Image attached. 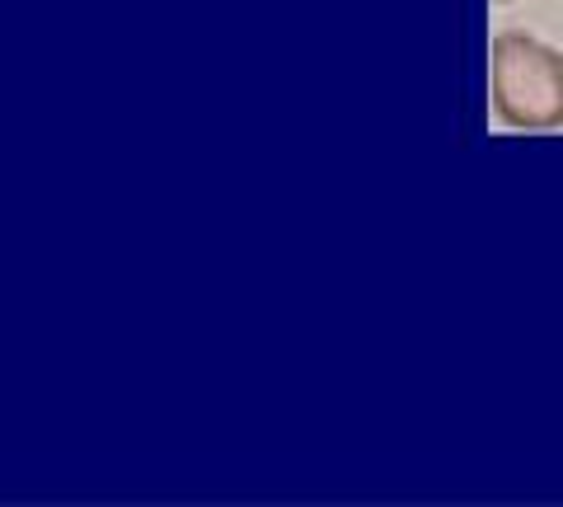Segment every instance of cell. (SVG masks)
I'll return each mask as SVG.
<instances>
[{
    "instance_id": "cell-1",
    "label": "cell",
    "mask_w": 563,
    "mask_h": 507,
    "mask_svg": "<svg viewBox=\"0 0 563 507\" xmlns=\"http://www.w3.org/2000/svg\"><path fill=\"white\" fill-rule=\"evenodd\" d=\"M488 103L517 132L563 128V52L531 33H493L488 43Z\"/></svg>"
},
{
    "instance_id": "cell-2",
    "label": "cell",
    "mask_w": 563,
    "mask_h": 507,
    "mask_svg": "<svg viewBox=\"0 0 563 507\" xmlns=\"http://www.w3.org/2000/svg\"><path fill=\"white\" fill-rule=\"evenodd\" d=\"M498 5H507V0H498Z\"/></svg>"
}]
</instances>
